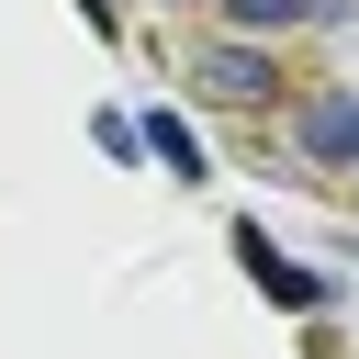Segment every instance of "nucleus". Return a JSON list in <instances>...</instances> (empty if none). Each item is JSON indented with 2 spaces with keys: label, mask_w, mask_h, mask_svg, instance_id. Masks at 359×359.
Listing matches in <instances>:
<instances>
[{
  "label": "nucleus",
  "mask_w": 359,
  "mask_h": 359,
  "mask_svg": "<svg viewBox=\"0 0 359 359\" xmlns=\"http://www.w3.org/2000/svg\"><path fill=\"white\" fill-rule=\"evenodd\" d=\"M191 90H202V101H224V112H258V101L280 90V56H269V45H247V34L191 45Z\"/></svg>",
  "instance_id": "f257e3e1"
},
{
  "label": "nucleus",
  "mask_w": 359,
  "mask_h": 359,
  "mask_svg": "<svg viewBox=\"0 0 359 359\" xmlns=\"http://www.w3.org/2000/svg\"><path fill=\"white\" fill-rule=\"evenodd\" d=\"M236 258H247V280H258L280 314H325V303H337V280H325V269H303V258H280L258 224H236Z\"/></svg>",
  "instance_id": "f03ea898"
},
{
  "label": "nucleus",
  "mask_w": 359,
  "mask_h": 359,
  "mask_svg": "<svg viewBox=\"0 0 359 359\" xmlns=\"http://www.w3.org/2000/svg\"><path fill=\"white\" fill-rule=\"evenodd\" d=\"M292 146H303V157H325V168H359V101H348V90L292 101Z\"/></svg>",
  "instance_id": "7ed1b4c3"
},
{
  "label": "nucleus",
  "mask_w": 359,
  "mask_h": 359,
  "mask_svg": "<svg viewBox=\"0 0 359 359\" xmlns=\"http://www.w3.org/2000/svg\"><path fill=\"white\" fill-rule=\"evenodd\" d=\"M135 135H146V157H157V168H168V180H180V191H191V180H202V135H191V123H180V112H146V123H135Z\"/></svg>",
  "instance_id": "20e7f679"
},
{
  "label": "nucleus",
  "mask_w": 359,
  "mask_h": 359,
  "mask_svg": "<svg viewBox=\"0 0 359 359\" xmlns=\"http://www.w3.org/2000/svg\"><path fill=\"white\" fill-rule=\"evenodd\" d=\"M337 0H224V22L247 34V45H269V34H292V22H325Z\"/></svg>",
  "instance_id": "39448f33"
},
{
  "label": "nucleus",
  "mask_w": 359,
  "mask_h": 359,
  "mask_svg": "<svg viewBox=\"0 0 359 359\" xmlns=\"http://www.w3.org/2000/svg\"><path fill=\"white\" fill-rule=\"evenodd\" d=\"M79 11H90V34H112V0H79Z\"/></svg>",
  "instance_id": "423d86ee"
}]
</instances>
